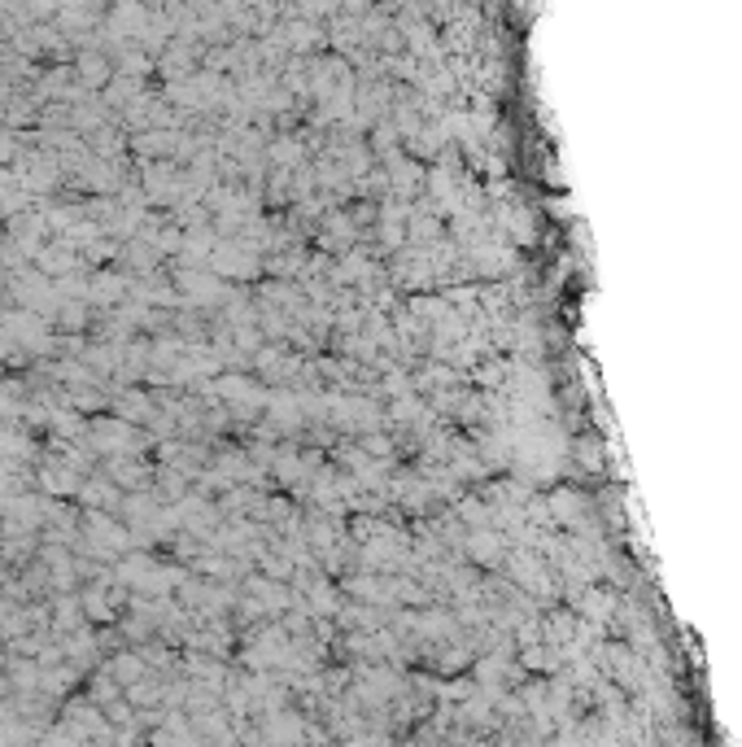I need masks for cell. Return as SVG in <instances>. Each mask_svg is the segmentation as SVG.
Segmentation results:
<instances>
[{"instance_id":"cell-1","label":"cell","mask_w":742,"mask_h":747,"mask_svg":"<svg viewBox=\"0 0 742 747\" xmlns=\"http://www.w3.org/2000/svg\"><path fill=\"white\" fill-rule=\"evenodd\" d=\"M114 678H123V682L140 678V660H135V656H119V660H114Z\"/></svg>"}]
</instances>
